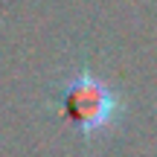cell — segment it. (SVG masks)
I'll use <instances>...</instances> for the list:
<instances>
[{
    "mask_svg": "<svg viewBox=\"0 0 157 157\" xmlns=\"http://www.w3.org/2000/svg\"><path fill=\"white\" fill-rule=\"evenodd\" d=\"M67 117H73L76 122H84L87 128H96L99 122L108 119V111H111V96L102 87H96L93 82L76 84L67 96V105H64Z\"/></svg>",
    "mask_w": 157,
    "mask_h": 157,
    "instance_id": "6da1fadb",
    "label": "cell"
}]
</instances>
